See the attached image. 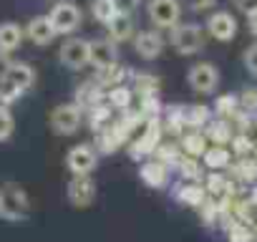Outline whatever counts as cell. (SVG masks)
<instances>
[{
	"mask_svg": "<svg viewBox=\"0 0 257 242\" xmlns=\"http://www.w3.org/2000/svg\"><path fill=\"white\" fill-rule=\"evenodd\" d=\"M31 214V197L28 192L16 184V182H6L0 184V219L6 222H23Z\"/></svg>",
	"mask_w": 257,
	"mask_h": 242,
	"instance_id": "1",
	"label": "cell"
},
{
	"mask_svg": "<svg viewBox=\"0 0 257 242\" xmlns=\"http://www.w3.org/2000/svg\"><path fill=\"white\" fill-rule=\"evenodd\" d=\"M169 41L179 56H194L204 48V28L197 23H179L177 28H172Z\"/></svg>",
	"mask_w": 257,
	"mask_h": 242,
	"instance_id": "2",
	"label": "cell"
},
{
	"mask_svg": "<svg viewBox=\"0 0 257 242\" xmlns=\"http://www.w3.org/2000/svg\"><path fill=\"white\" fill-rule=\"evenodd\" d=\"M147 16H149L154 28L172 31V28L179 26L182 3H179V0H149V3H147Z\"/></svg>",
	"mask_w": 257,
	"mask_h": 242,
	"instance_id": "3",
	"label": "cell"
},
{
	"mask_svg": "<svg viewBox=\"0 0 257 242\" xmlns=\"http://www.w3.org/2000/svg\"><path fill=\"white\" fill-rule=\"evenodd\" d=\"M81 18H83L81 8L76 3H71V0H58V3H53V8L48 13V21H51L53 31L61 33V36L76 33L78 26H81Z\"/></svg>",
	"mask_w": 257,
	"mask_h": 242,
	"instance_id": "4",
	"label": "cell"
},
{
	"mask_svg": "<svg viewBox=\"0 0 257 242\" xmlns=\"http://www.w3.org/2000/svg\"><path fill=\"white\" fill-rule=\"evenodd\" d=\"M187 83L194 93H214L219 86V71L209 61H199L187 71Z\"/></svg>",
	"mask_w": 257,
	"mask_h": 242,
	"instance_id": "5",
	"label": "cell"
},
{
	"mask_svg": "<svg viewBox=\"0 0 257 242\" xmlns=\"http://www.w3.org/2000/svg\"><path fill=\"white\" fill-rule=\"evenodd\" d=\"M98 164V152L93 149V144H76L68 149L66 154V169L73 177H86L96 169Z\"/></svg>",
	"mask_w": 257,
	"mask_h": 242,
	"instance_id": "6",
	"label": "cell"
},
{
	"mask_svg": "<svg viewBox=\"0 0 257 242\" xmlns=\"http://www.w3.org/2000/svg\"><path fill=\"white\" fill-rule=\"evenodd\" d=\"M83 121V111L76 103H61L51 111V129L61 137H71L78 132Z\"/></svg>",
	"mask_w": 257,
	"mask_h": 242,
	"instance_id": "7",
	"label": "cell"
},
{
	"mask_svg": "<svg viewBox=\"0 0 257 242\" xmlns=\"http://www.w3.org/2000/svg\"><path fill=\"white\" fill-rule=\"evenodd\" d=\"M58 61L71 71L86 68L88 66V41L86 38H68L58 51Z\"/></svg>",
	"mask_w": 257,
	"mask_h": 242,
	"instance_id": "8",
	"label": "cell"
},
{
	"mask_svg": "<svg viewBox=\"0 0 257 242\" xmlns=\"http://www.w3.org/2000/svg\"><path fill=\"white\" fill-rule=\"evenodd\" d=\"M118 61V48L111 38H93L88 41V63L96 71H103L108 66H116Z\"/></svg>",
	"mask_w": 257,
	"mask_h": 242,
	"instance_id": "9",
	"label": "cell"
},
{
	"mask_svg": "<svg viewBox=\"0 0 257 242\" xmlns=\"http://www.w3.org/2000/svg\"><path fill=\"white\" fill-rule=\"evenodd\" d=\"M207 33L219 43H229L237 36V18L229 11H214L207 18Z\"/></svg>",
	"mask_w": 257,
	"mask_h": 242,
	"instance_id": "10",
	"label": "cell"
},
{
	"mask_svg": "<svg viewBox=\"0 0 257 242\" xmlns=\"http://www.w3.org/2000/svg\"><path fill=\"white\" fill-rule=\"evenodd\" d=\"M66 194H68V202L73 207H78V209L93 204V199H96V182H93V177L91 174L73 177L68 182V187H66Z\"/></svg>",
	"mask_w": 257,
	"mask_h": 242,
	"instance_id": "11",
	"label": "cell"
},
{
	"mask_svg": "<svg viewBox=\"0 0 257 242\" xmlns=\"http://www.w3.org/2000/svg\"><path fill=\"white\" fill-rule=\"evenodd\" d=\"M134 51H137L142 58H147V61L159 58L162 51H164V38H162V33H159V31H139V33H134Z\"/></svg>",
	"mask_w": 257,
	"mask_h": 242,
	"instance_id": "12",
	"label": "cell"
},
{
	"mask_svg": "<svg viewBox=\"0 0 257 242\" xmlns=\"http://www.w3.org/2000/svg\"><path fill=\"white\" fill-rule=\"evenodd\" d=\"M23 33H26V36H28V41H31V43H36V46H48V43H53V41H56V36H58V33L53 31V26H51L48 16H36V18H31Z\"/></svg>",
	"mask_w": 257,
	"mask_h": 242,
	"instance_id": "13",
	"label": "cell"
},
{
	"mask_svg": "<svg viewBox=\"0 0 257 242\" xmlns=\"http://www.w3.org/2000/svg\"><path fill=\"white\" fill-rule=\"evenodd\" d=\"M202 134H204L207 142H212V147H227L234 137V129H232V121L212 116L209 124L202 129Z\"/></svg>",
	"mask_w": 257,
	"mask_h": 242,
	"instance_id": "14",
	"label": "cell"
},
{
	"mask_svg": "<svg viewBox=\"0 0 257 242\" xmlns=\"http://www.w3.org/2000/svg\"><path fill=\"white\" fill-rule=\"evenodd\" d=\"M106 31H108V38H111L113 43L132 41V38H134V18L128 16L126 11L118 8V13L106 23Z\"/></svg>",
	"mask_w": 257,
	"mask_h": 242,
	"instance_id": "15",
	"label": "cell"
},
{
	"mask_svg": "<svg viewBox=\"0 0 257 242\" xmlns=\"http://www.w3.org/2000/svg\"><path fill=\"white\" fill-rule=\"evenodd\" d=\"M139 177H142V182H144L147 187H152V189H162V187L169 184V169H167L164 164H159L157 159L144 162L142 169H139Z\"/></svg>",
	"mask_w": 257,
	"mask_h": 242,
	"instance_id": "16",
	"label": "cell"
},
{
	"mask_svg": "<svg viewBox=\"0 0 257 242\" xmlns=\"http://www.w3.org/2000/svg\"><path fill=\"white\" fill-rule=\"evenodd\" d=\"M174 199H177L179 204H184V207L199 209V207L204 204V199H207V192H204V187H202L199 182H184V184H179V187L174 189Z\"/></svg>",
	"mask_w": 257,
	"mask_h": 242,
	"instance_id": "17",
	"label": "cell"
},
{
	"mask_svg": "<svg viewBox=\"0 0 257 242\" xmlns=\"http://www.w3.org/2000/svg\"><path fill=\"white\" fill-rule=\"evenodd\" d=\"M179 152L184 157H192V159H199L204 152H207V139L202 132L197 129H187L182 137H179Z\"/></svg>",
	"mask_w": 257,
	"mask_h": 242,
	"instance_id": "18",
	"label": "cell"
},
{
	"mask_svg": "<svg viewBox=\"0 0 257 242\" xmlns=\"http://www.w3.org/2000/svg\"><path fill=\"white\" fill-rule=\"evenodd\" d=\"M182 118H184V127H187V129L202 132V129L209 124L212 111H209V106H204V103H192V106H182Z\"/></svg>",
	"mask_w": 257,
	"mask_h": 242,
	"instance_id": "19",
	"label": "cell"
},
{
	"mask_svg": "<svg viewBox=\"0 0 257 242\" xmlns=\"http://www.w3.org/2000/svg\"><path fill=\"white\" fill-rule=\"evenodd\" d=\"M6 78H8L11 83H16V86L26 93V91L33 88V83H36V71H33V66H28V63H23V61H13L11 68H8V73H6Z\"/></svg>",
	"mask_w": 257,
	"mask_h": 242,
	"instance_id": "20",
	"label": "cell"
},
{
	"mask_svg": "<svg viewBox=\"0 0 257 242\" xmlns=\"http://www.w3.org/2000/svg\"><path fill=\"white\" fill-rule=\"evenodd\" d=\"M26 33L18 23H0V53H13L21 48Z\"/></svg>",
	"mask_w": 257,
	"mask_h": 242,
	"instance_id": "21",
	"label": "cell"
},
{
	"mask_svg": "<svg viewBox=\"0 0 257 242\" xmlns=\"http://www.w3.org/2000/svg\"><path fill=\"white\" fill-rule=\"evenodd\" d=\"M106 91L96 83V81H83L78 88H76V106L83 111V108H93L96 103H101V96Z\"/></svg>",
	"mask_w": 257,
	"mask_h": 242,
	"instance_id": "22",
	"label": "cell"
},
{
	"mask_svg": "<svg viewBox=\"0 0 257 242\" xmlns=\"http://www.w3.org/2000/svg\"><path fill=\"white\" fill-rule=\"evenodd\" d=\"M204 159V167L212 169V172H222V169H229L232 164V152L227 147H207V152L202 154Z\"/></svg>",
	"mask_w": 257,
	"mask_h": 242,
	"instance_id": "23",
	"label": "cell"
},
{
	"mask_svg": "<svg viewBox=\"0 0 257 242\" xmlns=\"http://www.w3.org/2000/svg\"><path fill=\"white\" fill-rule=\"evenodd\" d=\"M106 106L111 111H128L134 103V91L126 88V86H116V88H108L106 93Z\"/></svg>",
	"mask_w": 257,
	"mask_h": 242,
	"instance_id": "24",
	"label": "cell"
},
{
	"mask_svg": "<svg viewBox=\"0 0 257 242\" xmlns=\"http://www.w3.org/2000/svg\"><path fill=\"white\" fill-rule=\"evenodd\" d=\"M229 167H232L229 179H237L242 184H257V159L244 157V159H239L237 164H229Z\"/></svg>",
	"mask_w": 257,
	"mask_h": 242,
	"instance_id": "25",
	"label": "cell"
},
{
	"mask_svg": "<svg viewBox=\"0 0 257 242\" xmlns=\"http://www.w3.org/2000/svg\"><path fill=\"white\" fill-rule=\"evenodd\" d=\"M128 71L126 68H121L118 63L116 66H108V68H103V71H98L96 73V83L103 88V91H108V88H116V86H123V76H126Z\"/></svg>",
	"mask_w": 257,
	"mask_h": 242,
	"instance_id": "26",
	"label": "cell"
},
{
	"mask_svg": "<svg viewBox=\"0 0 257 242\" xmlns=\"http://www.w3.org/2000/svg\"><path fill=\"white\" fill-rule=\"evenodd\" d=\"M214 113H217V118L232 121V118L239 113L237 93H222V96H217V98H214Z\"/></svg>",
	"mask_w": 257,
	"mask_h": 242,
	"instance_id": "27",
	"label": "cell"
},
{
	"mask_svg": "<svg viewBox=\"0 0 257 242\" xmlns=\"http://www.w3.org/2000/svg\"><path fill=\"white\" fill-rule=\"evenodd\" d=\"M134 88L142 96H157L159 88H162V81L154 76V73H134Z\"/></svg>",
	"mask_w": 257,
	"mask_h": 242,
	"instance_id": "28",
	"label": "cell"
},
{
	"mask_svg": "<svg viewBox=\"0 0 257 242\" xmlns=\"http://www.w3.org/2000/svg\"><path fill=\"white\" fill-rule=\"evenodd\" d=\"M91 13L98 23H108L116 13H118V0H93L91 3Z\"/></svg>",
	"mask_w": 257,
	"mask_h": 242,
	"instance_id": "29",
	"label": "cell"
},
{
	"mask_svg": "<svg viewBox=\"0 0 257 242\" xmlns=\"http://www.w3.org/2000/svg\"><path fill=\"white\" fill-rule=\"evenodd\" d=\"M88 113H91V129L93 132H101V129H106V127H111V121H113V111L106 106V103H96L93 108H88Z\"/></svg>",
	"mask_w": 257,
	"mask_h": 242,
	"instance_id": "30",
	"label": "cell"
},
{
	"mask_svg": "<svg viewBox=\"0 0 257 242\" xmlns=\"http://www.w3.org/2000/svg\"><path fill=\"white\" fill-rule=\"evenodd\" d=\"M187 182H199L202 179V169H199V159H192V157H179L177 167H174Z\"/></svg>",
	"mask_w": 257,
	"mask_h": 242,
	"instance_id": "31",
	"label": "cell"
},
{
	"mask_svg": "<svg viewBox=\"0 0 257 242\" xmlns=\"http://www.w3.org/2000/svg\"><path fill=\"white\" fill-rule=\"evenodd\" d=\"M16 132V116L8 106H0V144L8 142Z\"/></svg>",
	"mask_w": 257,
	"mask_h": 242,
	"instance_id": "32",
	"label": "cell"
},
{
	"mask_svg": "<svg viewBox=\"0 0 257 242\" xmlns=\"http://www.w3.org/2000/svg\"><path fill=\"white\" fill-rule=\"evenodd\" d=\"M21 96H23V91L16 83H11L8 78H0V106L11 108V103H16Z\"/></svg>",
	"mask_w": 257,
	"mask_h": 242,
	"instance_id": "33",
	"label": "cell"
},
{
	"mask_svg": "<svg viewBox=\"0 0 257 242\" xmlns=\"http://www.w3.org/2000/svg\"><path fill=\"white\" fill-rule=\"evenodd\" d=\"M227 239H229V242H257L254 229L247 227V224H242V222H234V224L227 229Z\"/></svg>",
	"mask_w": 257,
	"mask_h": 242,
	"instance_id": "34",
	"label": "cell"
},
{
	"mask_svg": "<svg viewBox=\"0 0 257 242\" xmlns=\"http://www.w3.org/2000/svg\"><path fill=\"white\" fill-rule=\"evenodd\" d=\"M237 101H239V111H244V113H257V88L254 86H247V88H242V93L237 96Z\"/></svg>",
	"mask_w": 257,
	"mask_h": 242,
	"instance_id": "35",
	"label": "cell"
},
{
	"mask_svg": "<svg viewBox=\"0 0 257 242\" xmlns=\"http://www.w3.org/2000/svg\"><path fill=\"white\" fill-rule=\"evenodd\" d=\"M242 63H244V68L249 71V76L257 78V43H252V46L244 48V53H242Z\"/></svg>",
	"mask_w": 257,
	"mask_h": 242,
	"instance_id": "36",
	"label": "cell"
},
{
	"mask_svg": "<svg viewBox=\"0 0 257 242\" xmlns=\"http://www.w3.org/2000/svg\"><path fill=\"white\" fill-rule=\"evenodd\" d=\"M187 3H189V8H192V11L202 13V11H209V8H214V3H217V0H187Z\"/></svg>",
	"mask_w": 257,
	"mask_h": 242,
	"instance_id": "37",
	"label": "cell"
},
{
	"mask_svg": "<svg viewBox=\"0 0 257 242\" xmlns=\"http://www.w3.org/2000/svg\"><path fill=\"white\" fill-rule=\"evenodd\" d=\"M234 6H237V8H239V11L247 16L249 11H254V8H257V0H234Z\"/></svg>",
	"mask_w": 257,
	"mask_h": 242,
	"instance_id": "38",
	"label": "cell"
},
{
	"mask_svg": "<svg viewBox=\"0 0 257 242\" xmlns=\"http://www.w3.org/2000/svg\"><path fill=\"white\" fill-rule=\"evenodd\" d=\"M247 28H249V33L257 38V8L247 13Z\"/></svg>",
	"mask_w": 257,
	"mask_h": 242,
	"instance_id": "39",
	"label": "cell"
},
{
	"mask_svg": "<svg viewBox=\"0 0 257 242\" xmlns=\"http://www.w3.org/2000/svg\"><path fill=\"white\" fill-rule=\"evenodd\" d=\"M11 58L6 56V53H0V78H6V73H8V68H11Z\"/></svg>",
	"mask_w": 257,
	"mask_h": 242,
	"instance_id": "40",
	"label": "cell"
},
{
	"mask_svg": "<svg viewBox=\"0 0 257 242\" xmlns=\"http://www.w3.org/2000/svg\"><path fill=\"white\" fill-rule=\"evenodd\" d=\"M247 202H252V204H257V184H252V189H249V194L244 197Z\"/></svg>",
	"mask_w": 257,
	"mask_h": 242,
	"instance_id": "41",
	"label": "cell"
},
{
	"mask_svg": "<svg viewBox=\"0 0 257 242\" xmlns=\"http://www.w3.org/2000/svg\"><path fill=\"white\" fill-rule=\"evenodd\" d=\"M252 118H254V124H257V113H252Z\"/></svg>",
	"mask_w": 257,
	"mask_h": 242,
	"instance_id": "42",
	"label": "cell"
},
{
	"mask_svg": "<svg viewBox=\"0 0 257 242\" xmlns=\"http://www.w3.org/2000/svg\"><path fill=\"white\" fill-rule=\"evenodd\" d=\"M254 237H257V224H254Z\"/></svg>",
	"mask_w": 257,
	"mask_h": 242,
	"instance_id": "43",
	"label": "cell"
}]
</instances>
